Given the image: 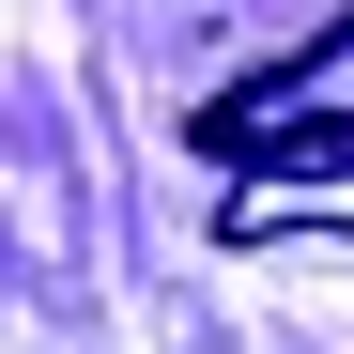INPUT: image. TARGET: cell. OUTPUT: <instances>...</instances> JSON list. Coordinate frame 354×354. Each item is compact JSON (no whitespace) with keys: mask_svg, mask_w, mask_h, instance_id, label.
<instances>
[{"mask_svg":"<svg viewBox=\"0 0 354 354\" xmlns=\"http://www.w3.org/2000/svg\"><path fill=\"white\" fill-rule=\"evenodd\" d=\"M201 154H231V185L277 154V169H339L354 154V16L339 31H308L292 62H262V77H231V93H201V124H185Z\"/></svg>","mask_w":354,"mask_h":354,"instance_id":"6da1fadb","label":"cell"},{"mask_svg":"<svg viewBox=\"0 0 354 354\" xmlns=\"http://www.w3.org/2000/svg\"><path fill=\"white\" fill-rule=\"evenodd\" d=\"M292 216H354V185L277 169V185H231V201H216V231H231V247H262V231H292Z\"/></svg>","mask_w":354,"mask_h":354,"instance_id":"7a4b0ae2","label":"cell"}]
</instances>
